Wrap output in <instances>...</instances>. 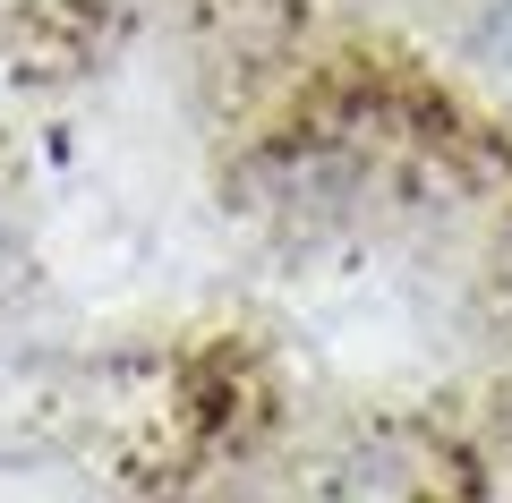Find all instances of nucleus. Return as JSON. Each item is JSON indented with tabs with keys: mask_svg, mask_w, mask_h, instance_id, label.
<instances>
[{
	"mask_svg": "<svg viewBox=\"0 0 512 503\" xmlns=\"http://www.w3.org/2000/svg\"><path fill=\"white\" fill-rule=\"evenodd\" d=\"M470 60L512 94V0H487V9H478V26H470Z\"/></svg>",
	"mask_w": 512,
	"mask_h": 503,
	"instance_id": "nucleus-1",
	"label": "nucleus"
},
{
	"mask_svg": "<svg viewBox=\"0 0 512 503\" xmlns=\"http://www.w3.org/2000/svg\"><path fill=\"white\" fill-rule=\"evenodd\" d=\"M9 256H18V214H9V188H0V273H9Z\"/></svg>",
	"mask_w": 512,
	"mask_h": 503,
	"instance_id": "nucleus-2",
	"label": "nucleus"
}]
</instances>
